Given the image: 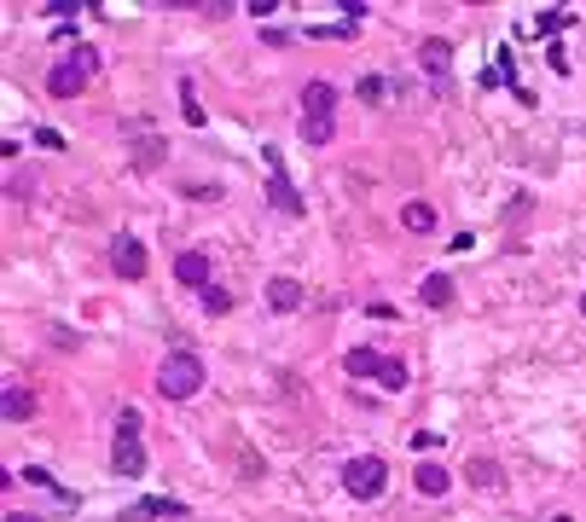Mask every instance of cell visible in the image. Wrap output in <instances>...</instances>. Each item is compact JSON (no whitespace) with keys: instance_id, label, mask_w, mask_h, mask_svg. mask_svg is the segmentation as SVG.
<instances>
[{"instance_id":"cell-28","label":"cell","mask_w":586,"mask_h":522,"mask_svg":"<svg viewBox=\"0 0 586 522\" xmlns=\"http://www.w3.org/2000/svg\"><path fill=\"white\" fill-rule=\"evenodd\" d=\"M581 313H586V296H581Z\"/></svg>"},{"instance_id":"cell-21","label":"cell","mask_w":586,"mask_h":522,"mask_svg":"<svg viewBox=\"0 0 586 522\" xmlns=\"http://www.w3.org/2000/svg\"><path fill=\"white\" fill-rule=\"evenodd\" d=\"M569 24H575V18H569L563 6H546L540 18H534V29H540V36H558V29H569Z\"/></svg>"},{"instance_id":"cell-26","label":"cell","mask_w":586,"mask_h":522,"mask_svg":"<svg viewBox=\"0 0 586 522\" xmlns=\"http://www.w3.org/2000/svg\"><path fill=\"white\" fill-rule=\"evenodd\" d=\"M6 522H41V517H24V511H12V517H6Z\"/></svg>"},{"instance_id":"cell-8","label":"cell","mask_w":586,"mask_h":522,"mask_svg":"<svg viewBox=\"0 0 586 522\" xmlns=\"http://www.w3.org/2000/svg\"><path fill=\"white\" fill-rule=\"evenodd\" d=\"M174 279H180L186 291H210V261H203L198 250H180V256H174Z\"/></svg>"},{"instance_id":"cell-18","label":"cell","mask_w":586,"mask_h":522,"mask_svg":"<svg viewBox=\"0 0 586 522\" xmlns=\"http://www.w3.org/2000/svg\"><path fill=\"white\" fill-rule=\"evenodd\" d=\"M465 476L470 482H477V487H499L505 476H499V465H494V458H470V465H465Z\"/></svg>"},{"instance_id":"cell-24","label":"cell","mask_w":586,"mask_h":522,"mask_svg":"<svg viewBox=\"0 0 586 522\" xmlns=\"http://www.w3.org/2000/svg\"><path fill=\"white\" fill-rule=\"evenodd\" d=\"M203 308H210V313H227V308H232V296L221 291V284H210V291H203Z\"/></svg>"},{"instance_id":"cell-6","label":"cell","mask_w":586,"mask_h":522,"mask_svg":"<svg viewBox=\"0 0 586 522\" xmlns=\"http://www.w3.org/2000/svg\"><path fill=\"white\" fill-rule=\"evenodd\" d=\"M110 267H117V279H129V284L146 279V267H151L146 261V244H139L134 232H110Z\"/></svg>"},{"instance_id":"cell-15","label":"cell","mask_w":586,"mask_h":522,"mask_svg":"<svg viewBox=\"0 0 586 522\" xmlns=\"http://www.w3.org/2000/svg\"><path fill=\"white\" fill-rule=\"evenodd\" d=\"M413 482H418V494H430V499H441V494H447V470H441L436 458H424V465L413 470Z\"/></svg>"},{"instance_id":"cell-19","label":"cell","mask_w":586,"mask_h":522,"mask_svg":"<svg viewBox=\"0 0 586 522\" xmlns=\"http://www.w3.org/2000/svg\"><path fill=\"white\" fill-rule=\"evenodd\" d=\"M331 134H337L331 117H303V139H308V146H331Z\"/></svg>"},{"instance_id":"cell-12","label":"cell","mask_w":586,"mask_h":522,"mask_svg":"<svg viewBox=\"0 0 586 522\" xmlns=\"http://www.w3.org/2000/svg\"><path fill=\"white\" fill-rule=\"evenodd\" d=\"M337 110V87L331 82H308L303 87V117H331Z\"/></svg>"},{"instance_id":"cell-22","label":"cell","mask_w":586,"mask_h":522,"mask_svg":"<svg viewBox=\"0 0 586 522\" xmlns=\"http://www.w3.org/2000/svg\"><path fill=\"white\" fill-rule=\"evenodd\" d=\"M377 384H384L389 394H401V389H406V366H401V360H384V372H377Z\"/></svg>"},{"instance_id":"cell-23","label":"cell","mask_w":586,"mask_h":522,"mask_svg":"<svg viewBox=\"0 0 586 522\" xmlns=\"http://www.w3.org/2000/svg\"><path fill=\"white\" fill-rule=\"evenodd\" d=\"M180 117L192 122V128H198V122H203V105H198V93H192V82H180Z\"/></svg>"},{"instance_id":"cell-14","label":"cell","mask_w":586,"mask_h":522,"mask_svg":"<svg viewBox=\"0 0 586 522\" xmlns=\"http://www.w3.org/2000/svg\"><path fill=\"white\" fill-rule=\"evenodd\" d=\"M0 413H6L12 424H24V418H36V394H29V389H18V384H12L6 394H0Z\"/></svg>"},{"instance_id":"cell-11","label":"cell","mask_w":586,"mask_h":522,"mask_svg":"<svg viewBox=\"0 0 586 522\" xmlns=\"http://www.w3.org/2000/svg\"><path fill=\"white\" fill-rule=\"evenodd\" d=\"M418 65L430 70L436 82H447V70H453V41H436V36H430V41L418 46Z\"/></svg>"},{"instance_id":"cell-2","label":"cell","mask_w":586,"mask_h":522,"mask_svg":"<svg viewBox=\"0 0 586 522\" xmlns=\"http://www.w3.org/2000/svg\"><path fill=\"white\" fill-rule=\"evenodd\" d=\"M203 389V360L186 354V348H174L169 360H157V394L163 401H192Z\"/></svg>"},{"instance_id":"cell-10","label":"cell","mask_w":586,"mask_h":522,"mask_svg":"<svg viewBox=\"0 0 586 522\" xmlns=\"http://www.w3.org/2000/svg\"><path fill=\"white\" fill-rule=\"evenodd\" d=\"M267 308H273V313H296V308H303V284H296V279H267Z\"/></svg>"},{"instance_id":"cell-4","label":"cell","mask_w":586,"mask_h":522,"mask_svg":"<svg viewBox=\"0 0 586 522\" xmlns=\"http://www.w3.org/2000/svg\"><path fill=\"white\" fill-rule=\"evenodd\" d=\"M384 487H389V458L360 453V458H348V465H343V494L348 499H377Z\"/></svg>"},{"instance_id":"cell-27","label":"cell","mask_w":586,"mask_h":522,"mask_svg":"<svg viewBox=\"0 0 586 522\" xmlns=\"http://www.w3.org/2000/svg\"><path fill=\"white\" fill-rule=\"evenodd\" d=\"M551 522H569V517H551Z\"/></svg>"},{"instance_id":"cell-3","label":"cell","mask_w":586,"mask_h":522,"mask_svg":"<svg viewBox=\"0 0 586 522\" xmlns=\"http://www.w3.org/2000/svg\"><path fill=\"white\" fill-rule=\"evenodd\" d=\"M139 430H146L139 406H122V413H117V447H110V470H117V476H139V470H146V447H139Z\"/></svg>"},{"instance_id":"cell-17","label":"cell","mask_w":586,"mask_h":522,"mask_svg":"<svg viewBox=\"0 0 586 522\" xmlns=\"http://www.w3.org/2000/svg\"><path fill=\"white\" fill-rule=\"evenodd\" d=\"M401 227H406V232H436V210H430V203H406V210H401Z\"/></svg>"},{"instance_id":"cell-5","label":"cell","mask_w":586,"mask_h":522,"mask_svg":"<svg viewBox=\"0 0 586 522\" xmlns=\"http://www.w3.org/2000/svg\"><path fill=\"white\" fill-rule=\"evenodd\" d=\"M267 203H273L279 215H303V192L291 186V174H284V163H279L273 146H267Z\"/></svg>"},{"instance_id":"cell-25","label":"cell","mask_w":586,"mask_h":522,"mask_svg":"<svg viewBox=\"0 0 586 522\" xmlns=\"http://www.w3.org/2000/svg\"><path fill=\"white\" fill-rule=\"evenodd\" d=\"M36 139H41L46 151H65V134H58V128H36Z\"/></svg>"},{"instance_id":"cell-13","label":"cell","mask_w":586,"mask_h":522,"mask_svg":"<svg viewBox=\"0 0 586 522\" xmlns=\"http://www.w3.org/2000/svg\"><path fill=\"white\" fill-rule=\"evenodd\" d=\"M343 372H348V377H377V372H384V354H377V348H348V354H343Z\"/></svg>"},{"instance_id":"cell-16","label":"cell","mask_w":586,"mask_h":522,"mask_svg":"<svg viewBox=\"0 0 586 522\" xmlns=\"http://www.w3.org/2000/svg\"><path fill=\"white\" fill-rule=\"evenodd\" d=\"M418 296H424V308H447L453 302V279L447 273H430V279L418 284Z\"/></svg>"},{"instance_id":"cell-9","label":"cell","mask_w":586,"mask_h":522,"mask_svg":"<svg viewBox=\"0 0 586 522\" xmlns=\"http://www.w3.org/2000/svg\"><path fill=\"white\" fill-rule=\"evenodd\" d=\"M129 151H134V169H157L169 157V139L163 134H129Z\"/></svg>"},{"instance_id":"cell-20","label":"cell","mask_w":586,"mask_h":522,"mask_svg":"<svg viewBox=\"0 0 586 522\" xmlns=\"http://www.w3.org/2000/svg\"><path fill=\"white\" fill-rule=\"evenodd\" d=\"M355 93H360V105H384L389 99V82H384V76H360Z\"/></svg>"},{"instance_id":"cell-1","label":"cell","mask_w":586,"mask_h":522,"mask_svg":"<svg viewBox=\"0 0 586 522\" xmlns=\"http://www.w3.org/2000/svg\"><path fill=\"white\" fill-rule=\"evenodd\" d=\"M93 76H99V46L76 41L70 53L53 65V76H46V93H53V99H76V93H82Z\"/></svg>"},{"instance_id":"cell-7","label":"cell","mask_w":586,"mask_h":522,"mask_svg":"<svg viewBox=\"0 0 586 522\" xmlns=\"http://www.w3.org/2000/svg\"><path fill=\"white\" fill-rule=\"evenodd\" d=\"M186 517V505L180 499H169V494H157V499H134L129 511H122V522H180Z\"/></svg>"}]
</instances>
